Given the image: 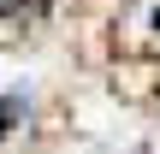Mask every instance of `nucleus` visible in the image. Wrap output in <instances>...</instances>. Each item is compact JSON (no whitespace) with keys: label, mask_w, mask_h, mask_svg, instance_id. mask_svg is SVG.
<instances>
[{"label":"nucleus","mask_w":160,"mask_h":154,"mask_svg":"<svg viewBox=\"0 0 160 154\" xmlns=\"http://www.w3.org/2000/svg\"><path fill=\"white\" fill-rule=\"evenodd\" d=\"M48 0H0V18H42Z\"/></svg>","instance_id":"nucleus-1"}]
</instances>
